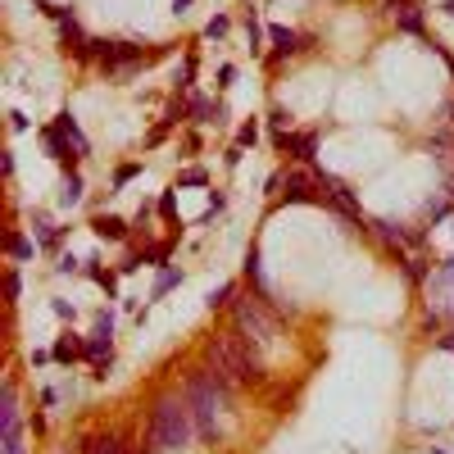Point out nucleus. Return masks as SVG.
Wrapping results in <instances>:
<instances>
[{
	"mask_svg": "<svg viewBox=\"0 0 454 454\" xmlns=\"http://www.w3.org/2000/svg\"><path fill=\"white\" fill-rule=\"evenodd\" d=\"M19 295H23V277H19V273H5V300H19Z\"/></svg>",
	"mask_w": 454,
	"mask_h": 454,
	"instance_id": "22",
	"label": "nucleus"
},
{
	"mask_svg": "<svg viewBox=\"0 0 454 454\" xmlns=\"http://www.w3.org/2000/svg\"><path fill=\"white\" fill-rule=\"evenodd\" d=\"M191 114H195V123H223L227 119V109L205 100V96H191Z\"/></svg>",
	"mask_w": 454,
	"mask_h": 454,
	"instance_id": "12",
	"label": "nucleus"
},
{
	"mask_svg": "<svg viewBox=\"0 0 454 454\" xmlns=\"http://www.w3.org/2000/svg\"><path fill=\"white\" fill-rule=\"evenodd\" d=\"M159 214L168 218V223L177 218V195H173V191H164V195H159Z\"/></svg>",
	"mask_w": 454,
	"mask_h": 454,
	"instance_id": "26",
	"label": "nucleus"
},
{
	"mask_svg": "<svg viewBox=\"0 0 454 454\" xmlns=\"http://www.w3.org/2000/svg\"><path fill=\"white\" fill-rule=\"evenodd\" d=\"M195 432V418H191V404L186 395H164L150 413V445L155 450H182Z\"/></svg>",
	"mask_w": 454,
	"mask_h": 454,
	"instance_id": "2",
	"label": "nucleus"
},
{
	"mask_svg": "<svg viewBox=\"0 0 454 454\" xmlns=\"http://www.w3.org/2000/svg\"><path fill=\"white\" fill-rule=\"evenodd\" d=\"M232 295H237V286H232V282H223L218 291H209V309H223V304L232 300Z\"/></svg>",
	"mask_w": 454,
	"mask_h": 454,
	"instance_id": "20",
	"label": "nucleus"
},
{
	"mask_svg": "<svg viewBox=\"0 0 454 454\" xmlns=\"http://www.w3.org/2000/svg\"><path fill=\"white\" fill-rule=\"evenodd\" d=\"M205 182H209V173H205V168H186V173L177 177V186H205Z\"/></svg>",
	"mask_w": 454,
	"mask_h": 454,
	"instance_id": "23",
	"label": "nucleus"
},
{
	"mask_svg": "<svg viewBox=\"0 0 454 454\" xmlns=\"http://www.w3.org/2000/svg\"><path fill=\"white\" fill-rule=\"evenodd\" d=\"M246 273H250V282L259 286L264 300H277V295H273V286H268V277H264V259H259V250H250V255H246Z\"/></svg>",
	"mask_w": 454,
	"mask_h": 454,
	"instance_id": "11",
	"label": "nucleus"
},
{
	"mask_svg": "<svg viewBox=\"0 0 454 454\" xmlns=\"http://www.w3.org/2000/svg\"><path fill=\"white\" fill-rule=\"evenodd\" d=\"M246 32H250V50H255V55H259L264 50V32H259V19H255V14H250V19H246Z\"/></svg>",
	"mask_w": 454,
	"mask_h": 454,
	"instance_id": "25",
	"label": "nucleus"
},
{
	"mask_svg": "<svg viewBox=\"0 0 454 454\" xmlns=\"http://www.w3.org/2000/svg\"><path fill=\"white\" fill-rule=\"evenodd\" d=\"M5 250H10L14 259H32V255H37V241L19 237V232H5Z\"/></svg>",
	"mask_w": 454,
	"mask_h": 454,
	"instance_id": "13",
	"label": "nucleus"
},
{
	"mask_svg": "<svg viewBox=\"0 0 454 454\" xmlns=\"http://www.w3.org/2000/svg\"><path fill=\"white\" fill-rule=\"evenodd\" d=\"M137 173H141V164H123L119 173H114V182L123 186V182H132V177H137Z\"/></svg>",
	"mask_w": 454,
	"mask_h": 454,
	"instance_id": "28",
	"label": "nucleus"
},
{
	"mask_svg": "<svg viewBox=\"0 0 454 454\" xmlns=\"http://www.w3.org/2000/svg\"><path fill=\"white\" fill-rule=\"evenodd\" d=\"M205 355H209V364H214V373L223 382H259L264 377L259 359L250 355V346L241 336H214L205 346Z\"/></svg>",
	"mask_w": 454,
	"mask_h": 454,
	"instance_id": "3",
	"label": "nucleus"
},
{
	"mask_svg": "<svg viewBox=\"0 0 454 454\" xmlns=\"http://www.w3.org/2000/svg\"><path fill=\"white\" fill-rule=\"evenodd\" d=\"M32 227H37V237H41V246H55V241H59V232L50 227V218H46V214H37Z\"/></svg>",
	"mask_w": 454,
	"mask_h": 454,
	"instance_id": "19",
	"label": "nucleus"
},
{
	"mask_svg": "<svg viewBox=\"0 0 454 454\" xmlns=\"http://www.w3.org/2000/svg\"><path fill=\"white\" fill-rule=\"evenodd\" d=\"M73 205H82V177L68 173L64 177V191H59V209H73Z\"/></svg>",
	"mask_w": 454,
	"mask_h": 454,
	"instance_id": "15",
	"label": "nucleus"
},
{
	"mask_svg": "<svg viewBox=\"0 0 454 454\" xmlns=\"http://www.w3.org/2000/svg\"><path fill=\"white\" fill-rule=\"evenodd\" d=\"M173 286H182V273H177V268H164L159 277H155V291H150V295L159 300V295H168Z\"/></svg>",
	"mask_w": 454,
	"mask_h": 454,
	"instance_id": "16",
	"label": "nucleus"
},
{
	"mask_svg": "<svg viewBox=\"0 0 454 454\" xmlns=\"http://www.w3.org/2000/svg\"><path fill=\"white\" fill-rule=\"evenodd\" d=\"M55 268H59V273H77V259H73V255H59V264H55Z\"/></svg>",
	"mask_w": 454,
	"mask_h": 454,
	"instance_id": "33",
	"label": "nucleus"
},
{
	"mask_svg": "<svg viewBox=\"0 0 454 454\" xmlns=\"http://www.w3.org/2000/svg\"><path fill=\"white\" fill-rule=\"evenodd\" d=\"M55 128L64 132V141L73 146L77 155H87V150H91V146H87V137H82V128H77V119H73V114H59V119H55Z\"/></svg>",
	"mask_w": 454,
	"mask_h": 454,
	"instance_id": "10",
	"label": "nucleus"
},
{
	"mask_svg": "<svg viewBox=\"0 0 454 454\" xmlns=\"http://www.w3.org/2000/svg\"><path fill=\"white\" fill-rule=\"evenodd\" d=\"M268 37H273V46H277V50H273V59H286V55H295V50H304V46H309V37L291 32V28H277V23L268 28Z\"/></svg>",
	"mask_w": 454,
	"mask_h": 454,
	"instance_id": "7",
	"label": "nucleus"
},
{
	"mask_svg": "<svg viewBox=\"0 0 454 454\" xmlns=\"http://www.w3.org/2000/svg\"><path fill=\"white\" fill-rule=\"evenodd\" d=\"M441 10H445V14H450V19H454V0H445V5H441Z\"/></svg>",
	"mask_w": 454,
	"mask_h": 454,
	"instance_id": "36",
	"label": "nucleus"
},
{
	"mask_svg": "<svg viewBox=\"0 0 454 454\" xmlns=\"http://www.w3.org/2000/svg\"><path fill=\"white\" fill-rule=\"evenodd\" d=\"M141 454H150V450H141Z\"/></svg>",
	"mask_w": 454,
	"mask_h": 454,
	"instance_id": "37",
	"label": "nucleus"
},
{
	"mask_svg": "<svg viewBox=\"0 0 454 454\" xmlns=\"http://www.w3.org/2000/svg\"><path fill=\"white\" fill-rule=\"evenodd\" d=\"M91 232H96L100 241H123L128 237V223H123L119 214H96L91 218Z\"/></svg>",
	"mask_w": 454,
	"mask_h": 454,
	"instance_id": "8",
	"label": "nucleus"
},
{
	"mask_svg": "<svg viewBox=\"0 0 454 454\" xmlns=\"http://www.w3.org/2000/svg\"><path fill=\"white\" fill-rule=\"evenodd\" d=\"M255 141H259V123H255V119L241 123V128H237V146H255Z\"/></svg>",
	"mask_w": 454,
	"mask_h": 454,
	"instance_id": "21",
	"label": "nucleus"
},
{
	"mask_svg": "<svg viewBox=\"0 0 454 454\" xmlns=\"http://www.w3.org/2000/svg\"><path fill=\"white\" fill-rule=\"evenodd\" d=\"M10 128H14V132H23V128H28V114H19V109H10Z\"/></svg>",
	"mask_w": 454,
	"mask_h": 454,
	"instance_id": "32",
	"label": "nucleus"
},
{
	"mask_svg": "<svg viewBox=\"0 0 454 454\" xmlns=\"http://www.w3.org/2000/svg\"><path fill=\"white\" fill-rule=\"evenodd\" d=\"M91 454H123V445L114 436H100V441H91Z\"/></svg>",
	"mask_w": 454,
	"mask_h": 454,
	"instance_id": "24",
	"label": "nucleus"
},
{
	"mask_svg": "<svg viewBox=\"0 0 454 454\" xmlns=\"http://www.w3.org/2000/svg\"><path fill=\"white\" fill-rule=\"evenodd\" d=\"M186 404H191L195 432L205 441H223V413H227V386L218 373H191L186 377Z\"/></svg>",
	"mask_w": 454,
	"mask_h": 454,
	"instance_id": "1",
	"label": "nucleus"
},
{
	"mask_svg": "<svg viewBox=\"0 0 454 454\" xmlns=\"http://www.w3.org/2000/svg\"><path fill=\"white\" fill-rule=\"evenodd\" d=\"M55 359H59V364H73V359H87V341H82V336H73V332H64L59 336V341H55Z\"/></svg>",
	"mask_w": 454,
	"mask_h": 454,
	"instance_id": "9",
	"label": "nucleus"
},
{
	"mask_svg": "<svg viewBox=\"0 0 454 454\" xmlns=\"http://www.w3.org/2000/svg\"><path fill=\"white\" fill-rule=\"evenodd\" d=\"M191 5H195V0H173V14H186Z\"/></svg>",
	"mask_w": 454,
	"mask_h": 454,
	"instance_id": "34",
	"label": "nucleus"
},
{
	"mask_svg": "<svg viewBox=\"0 0 454 454\" xmlns=\"http://www.w3.org/2000/svg\"><path fill=\"white\" fill-rule=\"evenodd\" d=\"M41 146H46V155H50L55 164H64L68 173H77V159H82V155H77L73 146H68V141H64V132L55 128V123H50V128L41 132Z\"/></svg>",
	"mask_w": 454,
	"mask_h": 454,
	"instance_id": "6",
	"label": "nucleus"
},
{
	"mask_svg": "<svg viewBox=\"0 0 454 454\" xmlns=\"http://www.w3.org/2000/svg\"><path fill=\"white\" fill-rule=\"evenodd\" d=\"M87 359L96 364V377L105 382L109 359H114V314H100L96 318V332L87 336Z\"/></svg>",
	"mask_w": 454,
	"mask_h": 454,
	"instance_id": "5",
	"label": "nucleus"
},
{
	"mask_svg": "<svg viewBox=\"0 0 454 454\" xmlns=\"http://www.w3.org/2000/svg\"><path fill=\"white\" fill-rule=\"evenodd\" d=\"M286 200H323V195L309 191V177H304V173H291V177H286Z\"/></svg>",
	"mask_w": 454,
	"mask_h": 454,
	"instance_id": "14",
	"label": "nucleus"
},
{
	"mask_svg": "<svg viewBox=\"0 0 454 454\" xmlns=\"http://www.w3.org/2000/svg\"><path fill=\"white\" fill-rule=\"evenodd\" d=\"M395 28H400V32H409V37H422V14H418V10L395 14Z\"/></svg>",
	"mask_w": 454,
	"mask_h": 454,
	"instance_id": "17",
	"label": "nucleus"
},
{
	"mask_svg": "<svg viewBox=\"0 0 454 454\" xmlns=\"http://www.w3.org/2000/svg\"><path fill=\"white\" fill-rule=\"evenodd\" d=\"M436 50H441V46H436ZM441 55H445V64H450V68H454V55H450V50H441Z\"/></svg>",
	"mask_w": 454,
	"mask_h": 454,
	"instance_id": "35",
	"label": "nucleus"
},
{
	"mask_svg": "<svg viewBox=\"0 0 454 454\" xmlns=\"http://www.w3.org/2000/svg\"><path fill=\"white\" fill-rule=\"evenodd\" d=\"M205 37H209V41H218V37H227V19H223V14L205 23Z\"/></svg>",
	"mask_w": 454,
	"mask_h": 454,
	"instance_id": "27",
	"label": "nucleus"
},
{
	"mask_svg": "<svg viewBox=\"0 0 454 454\" xmlns=\"http://www.w3.org/2000/svg\"><path fill=\"white\" fill-rule=\"evenodd\" d=\"M50 309H55V314H59V318H68V323H73V314H77V309H73V304H68V300H55Z\"/></svg>",
	"mask_w": 454,
	"mask_h": 454,
	"instance_id": "31",
	"label": "nucleus"
},
{
	"mask_svg": "<svg viewBox=\"0 0 454 454\" xmlns=\"http://www.w3.org/2000/svg\"><path fill=\"white\" fill-rule=\"evenodd\" d=\"M232 314H237V332H241V341H246V346L268 350L273 341H277V323H273V318L264 314L250 295H246V300H237V309H232Z\"/></svg>",
	"mask_w": 454,
	"mask_h": 454,
	"instance_id": "4",
	"label": "nucleus"
},
{
	"mask_svg": "<svg viewBox=\"0 0 454 454\" xmlns=\"http://www.w3.org/2000/svg\"><path fill=\"white\" fill-rule=\"evenodd\" d=\"M223 205H227V195H223V191H209V209H205V218H214Z\"/></svg>",
	"mask_w": 454,
	"mask_h": 454,
	"instance_id": "29",
	"label": "nucleus"
},
{
	"mask_svg": "<svg viewBox=\"0 0 454 454\" xmlns=\"http://www.w3.org/2000/svg\"><path fill=\"white\" fill-rule=\"evenodd\" d=\"M232 82H237V68L223 64V68H218V87H232Z\"/></svg>",
	"mask_w": 454,
	"mask_h": 454,
	"instance_id": "30",
	"label": "nucleus"
},
{
	"mask_svg": "<svg viewBox=\"0 0 454 454\" xmlns=\"http://www.w3.org/2000/svg\"><path fill=\"white\" fill-rule=\"evenodd\" d=\"M87 277H91V282H100L105 291H119V282H114V273H105V268H100L96 259H87Z\"/></svg>",
	"mask_w": 454,
	"mask_h": 454,
	"instance_id": "18",
	"label": "nucleus"
}]
</instances>
